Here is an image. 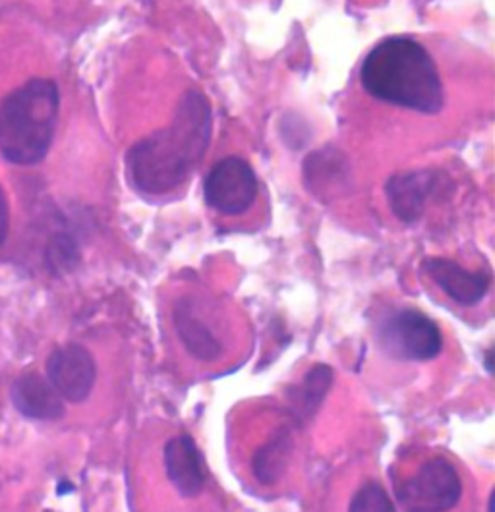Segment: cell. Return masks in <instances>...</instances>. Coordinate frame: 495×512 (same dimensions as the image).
<instances>
[{"label": "cell", "instance_id": "ba28073f", "mask_svg": "<svg viewBox=\"0 0 495 512\" xmlns=\"http://www.w3.org/2000/svg\"><path fill=\"white\" fill-rule=\"evenodd\" d=\"M178 341L186 352L204 364L219 362L227 352V341L221 329H217L215 319H211L192 300H180L173 313Z\"/></svg>", "mask_w": 495, "mask_h": 512}, {"label": "cell", "instance_id": "e0dca14e", "mask_svg": "<svg viewBox=\"0 0 495 512\" xmlns=\"http://www.w3.org/2000/svg\"><path fill=\"white\" fill-rule=\"evenodd\" d=\"M492 348L486 352V358H484V364H486V370H488V373H492L494 371V368H492Z\"/></svg>", "mask_w": 495, "mask_h": 512}, {"label": "cell", "instance_id": "30bf717a", "mask_svg": "<svg viewBox=\"0 0 495 512\" xmlns=\"http://www.w3.org/2000/svg\"><path fill=\"white\" fill-rule=\"evenodd\" d=\"M422 267L453 302L466 308L480 304L492 286L490 271H468L453 259L428 257Z\"/></svg>", "mask_w": 495, "mask_h": 512}, {"label": "cell", "instance_id": "8992f818", "mask_svg": "<svg viewBox=\"0 0 495 512\" xmlns=\"http://www.w3.org/2000/svg\"><path fill=\"white\" fill-rule=\"evenodd\" d=\"M204 198L223 215H242L258 198V176L244 159L227 157L207 174Z\"/></svg>", "mask_w": 495, "mask_h": 512}, {"label": "cell", "instance_id": "6da1fadb", "mask_svg": "<svg viewBox=\"0 0 495 512\" xmlns=\"http://www.w3.org/2000/svg\"><path fill=\"white\" fill-rule=\"evenodd\" d=\"M211 132L209 101L200 91H186L173 122L130 149L126 163L136 188L149 196H163L182 186L202 163Z\"/></svg>", "mask_w": 495, "mask_h": 512}, {"label": "cell", "instance_id": "8fae6325", "mask_svg": "<svg viewBox=\"0 0 495 512\" xmlns=\"http://www.w3.org/2000/svg\"><path fill=\"white\" fill-rule=\"evenodd\" d=\"M163 458L167 478L182 497L194 499L204 491L207 480L204 456L190 435L169 439Z\"/></svg>", "mask_w": 495, "mask_h": 512}, {"label": "cell", "instance_id": "2e32d148", "mask_svg": "<svg viewBox=\"0 0 495 512\" xmlns=\"http://www.w3.org/2000/svg\"><path fill=\"white\" fill-rule=\"evenodd\" d=\"M10 227V215H8V201L4 196V190L0 188V246L4 244Z\"/></svg>", "mask_w": 495, "mask_h": 512}, {"label": "cell", "instance_id": "7c38bea8", "mask_svg": "<svg viewBox=\"0 0 495 512\" xmlns=\"http://www.w3.org/2000/svg\"><path fill=\"white\" fill-rule=\"evenodd\" d=\"M10 399L14 408L30 420L57 422L66 412L64 400L49 379L35 371L24 373L14 381Z\"/></svg>", "mask_w": 495, "mask_h": 512}, {"label": "cell", "instance_id": "7a4b0ae2", "mask_svg": "<svg viewBox=\"0 0 495 512\" xmlns=\"http://www.w3.org/2000/svg\"><path fill=\"white\" fill-rule=\"evenodd\" d=\"M364 89L385 103L436 114L443 109V86L432 55L414 39L389 37L362 64Z\"/></svg>", "mask_w": 495, "mask_h": 512}, {"label": "cell", "instance_id": "5b68a950", "mask_svg": "<svg viewBox=\"0 0 495 512\" xmlns=\"http://www.w3.org/2000/svg\"><path fill=\"white\" fill-rule=\"evenodd\" d=\"M379 344L395 360L430 362L443 348L441 329L420 310H399L379 325Z\"/></svg>", "mask_w": 495, "mask_h": 512}, {"label": "cell", "instance_id": "9a60e30c", "mask_svg": "<svg viewBox=\"0 0 495 512\" xmlns=\"http://www.w3.org/2000/svg\"><path fill=\"white\" fill-rule=\"evenodd\" d=\"M349 512H395V505L383 485L368 482L352 495Z\"/></svg>", "mask_w": 495, "mask_h": 512}, {"label": "cell", "instance_id": "9c48e42d", "mask_svg": "<svg viewBox=\"0 0 495 512\" xmlns=\"http://www.w3.org/2000/svg\"><path fill=\"white\" fill-rule=\"evenodd\" d=\"M443 174L436 171H412L395 174L387 186V200L393 213L403 223H414L424 215L430 198H434L445 184Z\"/></svg>", "mask_w": 495, "mask_h": 512}, {"label": "cell", "instance_id": "277c9868", "mask_svg": "<svg viewBox=\"0 0 495 512\" xmlns=\"http://www.w3.org/2000/svg\"><path fill=\"white\" fill-rule=\"evenodd\" d=\"M403 512H451L463 499V478L445 456L424 460L395 485Z\"/></svg>", "mask_w": 495, "mask_h": 512}, {"label": "cell", "instance_id": "52a82bcc", "mask_svg": "<svg viewBox=\"0 0 495 512\" xmlns=\"http://www.w3.org/2000/svg\"><path fill=\"white\" fill-rule=\"evenodd\" d=\"M47 379L62 400L80 404L89 399L95 387L97 366L86 346L70 342L55 348L49 356Z\"/></svg>", "mask_w": 495, "mask_h": 512}, {"label": "cell", "instance_id": "5bb4252c", "mask_svg": "<svg viewBox=\"0 0 495 512\" xmlns=\"http://www.w3.org/2000/svg\"><path fill=\"white\" fill-rule=\"evenodd\" d=\"M333 383V370L325 364H316L312 370L306 373L302 385L296 389L298 393V410L304 412V416L314 414L325 399L329 387Z\"/></svg>", "mask_w": 495, "mask_h": 512}, {"label": "cell", "instance_id": "4fadbf2b", "mask_svg": "<svg viewBox=\"0 0 495 512\" xmlns=\"http://www.w3.org/2000/svg\"><path fill=\"white\" fill-rule=\"evenodd\" d=\"M292 449L294 443L291 429H277L252 456V474L256 476V480L262 485L277 484L287 472Z\"/></svg>", "mask_w": 495, "mask_h": 512}, {"label": "cell", "instance_id": "3957f363", "mask_svg": "<svg viewBox=\"0 0 495 512\" xmlns=\"http://www.w3.org/2000/svg\"><path fill=\"white\" fill-rule=\"evenodd\" d=\"M60 93L53 80L35 78L0 103V155L22 167L45 159L55 138Z\"/></svg>", "mask_w": 495, "mask_h": 512}]
</instances>
